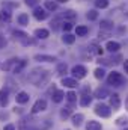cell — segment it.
<instances>
[{
    "instance_id": "6da1fadb",
    "label": "cell",
    "mask_w": 128,
    "mask_h": 130,
    "mask_svg": "<svg viewBox=\"0 0 128 130\" xmlns=\"http://www.w3.org/2000/svg\"><path fill=\"white\" fill-rule=\"evenodd\" d=\"M27 79L35 86H44L50 80V71L44 70V68H33Z\"/></svg>"
},
{
    "instance_id": "7a4b0ae2",
    "label": "cell",
    "mask_w": 128,
    "mask_h": 130,
    "mask_svg": "<svg viewBox=\"0 0 128 130\" xmlns=\"http://www.w3.org/2000/svg\"><path fill=\"white\" fill-rule=\"evenodd\" d=\"M107 83H109V85H113V86H121V85L124 83V77H122L118 71H113V73L109 74Z\"/></svg>"
},
{
    "instance_id": "3957f363",
    "label": "cell",
    "mask_w": 128,
    "mask_h": 130,
    "mask_svg": "<svg viewBox=\"0 0 128 130\" xmlns=\"http://www.w3.org/2000/svg\"><path fill=\"white\" fill-rule=\"evenodd\" d=\"M95 113L102 117V118H109L112 115V109L107 106V104H102V103H98L95 106Z\"/></svg>"
},
{
    "instance_id": "277c9868",
    "label": "cell",
    "mask_w": 128,
    "mask_h": 130,
    "mask_svg": "<svg viewBox=\"0 0 128 130\" xmlns=\"http://www.w3.org/2000/svg\"><path fill=\"white\" fill-rule=\"evenodd\" d=\"M86 74H88V70H86L83 65H75V67L72 68V76H74L75 79H84Z\"/></svg>"
},
{
    "instance_id": "5b68a950",
    "label": "cell",
    "mask_w": 128,
    "mask_h": 130,
    "mask_svg": "<svg viewBox=\"0 0 128 130\" xmlns=\"http://www.w3.org/2000/svg\"><path fill=\"white\" fill-rule=\"evenodd\" d=\"M45 109H47V101L44 98H39V100H36V103L32 106V113H39V112H42Z\"/></svg>"
},
{
    "instance_id": "8992f818",
    "label": "cell",
    "mask_w": 128,
    "mask_h": 130,
    "mask_svg": "<svg viewBox=\"0 0 128 130\" xmlns=\"http://www.w3.org/2000/svg\"><path fill=\"white\" fill-rule=\"evenodd\" d=\"M8 95H9V91L6 88L0 89V107H6L8 106V101H9Z\"/></svg>"
},
{
    "instance_id": "52a82bcc",
    "label": "cell",
    "mask_w": 128,
    "mask_h": 130,
    "mask_svg": "<svg viewBox=\"0 0 128 130\" xmlns=\"http://www.w3.org/2000/svg\"><path fill=\"white\" fill-rule=\"evenodd\" d=\"M18 62H20L18 59H9V61H8L6 64H3V65H2V68H3L5 71H14Z\"/></svg>"
},
{
    "instance_id": "ba28073f",
    "label": "cell",
    "mask_w": 128,
    "mask_h": 130,
    "mask_svg": "<svg viewBox=\"0 0 128 130\" xmlns=\"http://www.w3.org/2000/svg\"><path fill=\"white\" fill-rule=\"evenodd\" d=\"M33 15H35L36 20H45V18H47V12H45V9H42V8H35Z\"/></svg>"
},
{
    "instance_id": "9c48e42d",
    "label": "cell",
    "mask_w": 128,
    "mask_h": 130,
    "mask_svg": "<svg viewBox=\"0 0 128 130\" xmlns=\"http://www.w3.org/2000/svg\"><path fill=\"white\" fill-rule=\"evenodd\" d=\"M110 106L113 109H119L121 107V98H119L118 94H112L110 95Z\"/></svg>"
},
{
    "instance_id": "30bf717a",
    "label": "cell",
    "mask_w": 128,
    "mask_h": 130,
    "mask_svg": "<svg viewBox=\"0 0 128 130\" xmlns=\"http://www.w3.org/2000/svg\"><path fill=\"white\" fill-rule=\"evenodd\" d=\"M35 61H39V62H53L56 61L54 56H48V55H35Z\"/></svg>"
},
{
    "instance_id": "8fae6325",
    "label": "cell",
    "mask_w": 128,
    "mask_h": 130,
    "mask_svg": "<svg viewBox=\"0 0 128 130\" xmlns=\"http://www.w3.org/2000/svg\"><path fill=\"white\" fill-rule=\"evenodd\" d=\"M105 48H107L109 52H112V53H116V52L121 48V45H119V42H116V41H109L107 45H105Z\"/></svg>"
},
{
    "instance_id": "7c38bea8",
    "label": "cell",
    "mask_w": 128,
    "mask_h": 130,
    "mask_svg": "<svg viewBox=\"0 0 128 130\" xmlns=\"http://www.w3.org/2000/svg\"><path fill=\"white\" fill-rule=\"evenodd\" d=\"M17 103H20V104H24V103H27V101H29V94H27V92H23V91H21V92H18V94H17Z\"/></svg>"
},
{
    "instance_id": "4fadbf2b",
    "label": "cell",
    "mask_w": 128,
    "mask_h": 130,
    "mask_svg": "<svg viewBox=\"0 0 128 130\" xmlns=\"http://www.w3.org/2000/svg\"><path fill=\"white\" fill-rule=\"evenodd\" d=\"M86 130H102V126H101L98 121L91 120V121H88V124H86Z\"/></svg>"
},
{
    "instance_id": "5bb4252c",
    "label": "cell",
    "mask_w": 128,
    "mask_h": 130,
    "mask_svg": "<svg viewBox=\"0 0 128 130\" xmlns=\"http://www.w3.org/2000/svg\"><path fill=\"white\" fill-rule=\"evenodd\" d=\"M62 85L65 86H68V88H75L78 83H77V80L75 79H69V77H63L62 79Z\"/></svg>"
},
{
    "instance_id": "9a60e30c",
    "label": "cell",
    "mask_w": 128,
    "mask_h": 130,
    "mask_svg": "<svg viewBox=\"0 0 128 130\" xmlns=\"http://www.w3.org/2000/svg\"><path fill=\"white\" fill-rule=\"evenodd\" d=\"M48 35H50V32L47 29H36L35 30V36L39 39H45V38H48Z\"/></svg>"
},
{
    "instance_id": "2e32d148",
    "label": "cell",
    "mask_w": 128,
    "mask_h": 130,
    "mask_svg": "<svg viewBox=\"0 0 128 130\" xmlns=\"http://www.w3.org/2000/svg\"><path fill=\"white\" fill-rule=\"evenodd\" d=\"M95 97L101 100V98L110 97V95H109V91H107V88H98V89L95 91Z\"/></svg>"
},
{
    "instance_id": "e0dca14e",
    "label": "cell",
    "mask_w": 128,
    "mask_h": 130,
    "mask_svg": "<svg viewBox=\"0 0 128 130\" xmlns=\"http://www.w3.org/2000/svg\"><path fill=\"white\" fill-rule=\"evenodd\" d=\"M63 97H65L63 91H60V89H56V92L53 94V101H54V103H60V101L63 100Z\"/></svg>"
},
{
    "instance_id": "ac0fdd59",
    "label": "cell",
    "mask_w": 128,
    "mask_h": 130,
    "mask_svg": "<svg viewBox=\"0 0 128 130\" xmlns=\"http://www.w3.org/2000/svg\"><path fill=\"white\" fill-rule=\"evenodd\" d=\"M91 101H92V97H91V95H88V94L81 95V98H80V104H81L83 107L89 106V104H91Z\"/></svg>"
},
{
    "instance_id": "d6986e66",
    "label": "cell",
    "mask_w": 128,
    "mask_h": 130,
    "mask_svg": "<svg viewBox=\"0 0 128 130\" xmlns=\"http://www.w3.org/2000/svg\"><path fill=\"white\" fill-rule=\"evenodd\" d=\"M88 32H89V29H88L86 26H77V27H75L77 36H84V35H88Z\"/></svg>"
},
{
    "instance_id": "ffe728a7",
    "label": "cell",
    "mask_w": 128,
    "mask_h": 130,
    "mask_svg": "<svg viewBox=\"0 0 128 130\" xmlns=\"http://www.w3.org/2000/svg\"><path fill=\"white\" fill-rule=\"evenodd\" d=\"M101 29H102V30L110 32V30L113 29V24H112L110 21H107V20H102V21H101Z\"/></svg>"
},
{
    "instance_id": "44dd1931",
    "label": "cell",
    "mask_w": 128,
    "mask_h": 130,
    "mask_svg": "<svg viewBox=\"0 0 128 130\" xmlns=\"http://www.w3.org/2000/svg\"><path fill=\"white\" fill-rule=\"evenodd\" d=\"M83 118H84V117H83L81 113H77V115H74V117H72V124L78 127V126L81 124V121H83Z\"/></svg>"
},
{
    "instance_id": "7402d4cb",
    "label": "cell",
    "mask_w": 128,
    "mask_h": 130,
    "mask_svg": "<svg viewBox=\"0 0 128 130\" xmlns=\"http://www.w3.org/2000/svg\"><path fill=\"white\" fill-rule=\"evenodd\" d=\"M18 23H20L21 26L29 24V15H27V14H21V15L18 17Z\"/></svg>"
},
{
    "instance_id": "603a6c76",
    "label": "cell",
    "mask_w": 128,
    "mask_h": 130,
    "mask_svg": "<svg viewBox=\"0 0 128 130\" xmlns=\"http://www.w3.org/2000/svg\"><path fill=\"white\" fill-rule=\"evenodd\" d=\"M56 71H57V74H59V76H63L65 73L68 71V67H66V64H59Z\"/></svg>"
},
{
    "instance_id": "cb8c5ba5",
    "label": "cell",
    "mask_w": 128,
    "mask_h": 130,
    "mask_svg": "<svg viewBox=\"0 0 128 130\" xmlns=\"http://www.w3.org/2000/svg\"><path fill=\"white\" fill-rule=\"evenodd\" d=\"M45 8H47L48 11H56V9H57V3L48 0V2H45Z\"/></svg>"
},
{
    "instance_id": "d4e9b609",
    "label": "cell",
    "mask_w": 128,
    "mask_h": 130,
    "mask_svg": "<svg viewBox=\"0 0 128 130\" xmlns=\"http://www.w3.org/2000/svg\"><path fill=\"white\" fill-rule=\"evenodd\" d=\"M11 20V14L8 11H2L0 12V21H9Z\"/></svg>"
},
{
    "instance_id": "484cf974",
    "label": "cell",
    "mask_w": 128,
    "mask_h": 130,
    "mask_svg": "<svg viewBox=\"0 0 128 130\" xmlns=\"http://www.w3.org/2000/svg\"><path fill=\"white\" fill-rule=\"evenodd\" d=\"M12 35H14L15 38H18V39H23V41H24V39L27 38V33L20 32V30H14V32H12Z\"/></svg>"
},
{
    "instance_id": "4316f807",
    "label": "cell",
    "mask_w": 128,
    "mask_h": 130,
    "mask_svg": "<svg viewBox=\"0 0 128 130\" xmlns=\"http://www.w3.org/2000/svg\"><path fill=\"white\" fill-rule=\"evenodd\" d=\"M95 5H96V8L104 9V8L109 6V0H95Z\"/></svg>"
},
{
    "instance_id": "83f0119b",
    "label": "cell",
    "mask_w": 128,
    "mask_h": 130,
    "mask_svg": "<svg viewBox=\"0 0 128 130\" xmlns=\"http://www.w3.org/2000/svg\"><path fill=\"white\" fill-rule=\"evenodd\" d=\"M62 41H63L65 44H72L75 41V36L74 35H65L63 38H62Z\"/></svg>"
},
{
    "instance_id": "f1b7e54d",
    "label": "cell",
    "mask_w": 128,
    "mask_h": 130,
    "mask_svg": "<svg viewBox=\"0 0 128 130\" xmlns=\"http://www.w3.org/2000/svg\"><path fill=\"white\" fill-rule=\"evenodd\" d=\"M50 126H51V123H50L48 120H45V121H42V123H41V124H39L36 129H38V130H47Z\"/></svg>"
},
{
    "instance_id": "f546056e",
    "label": "cell",
    "mask_w": 128,
    "mask_h": 130,
    "mask_svg": "<svg viewBox=\"0 0 128 130\" xmlns=\"http://www.w3.org/2000/svg\"><path fill=\"white\" fill-rule=\"evenodd\" d=\"M65 97H66V100H68L69 103H74V101H77V94H75V92H72V91H71V92H68Z\"/></svg>"
},
{
    "instance_id": "4dcf8cb0",
    "label": "cell",
    "mask_w": 128,
    "mask_h": 130,
    "mask_svg": "<svg viewBox=\"0 0 128 130\" xmlns=\"http://www.w3.org/2000/svg\"><path fill=\"white\" fill-rule=\"evenodd\" d=\"M69 115H71V109H69V107H63V109L60 110V118L66 120V118H68Z\"/></svg>"
},
{
    "instance_id": "1f68e13d",
    "label": "cell",
    "mask_w": 128,
    "mask_h": 130,
    "mask_svg": "<svg viewBox=\"0 0 128 130\" xmlns=\"http://www.w3.org/2000/svg\"><path fill=\"white\" fill-rule=\"evenodd\" d=\"M24 67H26V61H20V62L17 64V67H15L14 73H17V74H18V73H21V70H23Z\"/></svg>"
},
{
    "instance_id": "d6a6232c",
    "label": "cell",
    "mask_w": 128,
    "mask_h": 130,
    "mask_svg": "<svg viewBox=\"0 0 128 130\" xmlns=\"http://www.w3.org/2000/svg\"><path fill=\"white\" fill-rule=\"evenodd\" d=\"M63 17H65V18H68V20H74V18H75V12H74V11H71V9H69V11H65Z\"/></svg>"
},
{
    "instance_id": "836d02e7",
    "label": "cell",
    "mask_w": 128,
    "mask_h": 130,
    "mask_svg": "<svg viewBox=\"0 0 128 130\" xmlns=\"http://www.w3.org/2000/svg\"><path fill=\"white\" fill-rule=\"evenodd\" d=\"M127 123H128L127 117H121V118H118V121H116V124H118V126H125Z\"/></svg>"
},
{
    "instance_id": "e575fe53",
    "label": "cell",
    "mask_w": 128,
    "mask_h": 130,
    "mask_svg": "<svg viewBox=\"0 0 128 130\" xmlns=\"http://www.w3.org/2000/svg\"><path fill=\"white\" fill-rule=\"evenodd\" d=\"M95 77L96 79H102L104 77V70L102 68H96L95 70Z\"/></svg>"
},
{
    "instance_id": "d590c367",
    "label": "cell",
    "mask_w": 128,
    "mask_h": 130,
    "mask_svg": "<svg viewBox=\"0 0 128 130\" xmlns=\"http://www.w3.org/2000/svg\"><path fill=\"white\" fill-rule=\"evenodd\" d=\"M88 18H89V20H96V18H98V12H96V11H89V12H88Z\"/></svg>"
},
{
    "instance_id": "8d00e7d4",
    "label": "cell",
    "mask_w": 128,
    "mask_h": 130,
    "mask_svg": "<svg viewBox=\"0 0 128 130\" xmlns=\"http://www.w3.org/2000/svg\"><path fill=\"white\" fill-rule=\"evenodd\" d=\"M26 124H27V120L26 118H21L20 120V130H26Z\"/></svg>"
},
{
    "instance_id": "74e56055",
    "label": "cell",
    "mask_w": 128,
    "mask_h": 130,
    "mask_svg": "<svg viewBox=\"0 0 128 130\" xmlns=\"http://www.w3.org/2000/svg\"><path fill=\"white\" fill-rule=\"evenodd\" d=\"M71 29H72V23H71V21H65L63 23V30L68 32V30H71Z\"/></svg>"
},
{
    "instance_id": "f35d334b",
    "label": "cell",
    "mask_w": 128,
    "mask_h": 130,
    "mask_svg": "<svg viewBox=\"0 0 128 130\" xmlns=\"http://www.w3.org/2000/svg\"><path fill=\"white\" fill-rule=\"evenodd\" d=\"M26 5L27 6H36L38 5V0H26Z\"/></svg>"
},
{
    "instance_id": "ab89813d",
    "label": "cell",
    "mask_w": 128,
    "mask_h": 130,
    "mask_svg": "<svg viewBox=\"0 0 128 130\" xmlns=\"http://www.w3.org/2000/svg\"><path fill=\"white\" fill-rule=\"evenodd\" d=\"M3 130H15V127H14L12 124H6V126H5V129H3Z\"/></svg>"
},
{
    "instance_id": "60d3db41",
    "label": "cell",
    "mask_w": 128,
    "mask_h": 130,
    "mask_svg": "<svg viewBox=\"0 0 128 130\" xmlns=\"http://www.w3.org/2000/svg\"><path fill=\"white\" fill-rule=\"evenodd\" d=\"M5 45H6V41H5V39L0 36V47H5Z\"/></svg>"
},
{
    "instance_id": "b9f144b4",
    "label": "cell",
    "mask_w": 128,
    "mask_h": 130,
    "mask_svg": "<svg viewBox=\"0 0 128 130\" xmlns=\"http://www.w3.org/2000/svg\"><path fill=\"white\" fill-rule=\"evenodd\" d=\"M124 68H125V73H128V61H125V64H124Z\"/></svg>"
},
{
    "instance_id": "7bdbcfd3",
    "label": "cell",
    "mask_w": 128,
    "mask_h": 130,
    "mask_svg": "<svg viewBox=\"0 0 128 130\" xmlns=\"http://www.w3.org/2000/svg\"><path fill=\"white\" fill-rule=\"evenodd\" d=\"M57 2H60V3H65V2H68V0H57Z\"/></svg>"
},
{
    "instance_id": "ee69618b",
    "label": "cell",
    "mask_w": 128,
    "mask_h": 130,
    "mask_svg": "<svg viewBox=\"0 0 128 130\" xmlns=\"http://www.w3.org/2000/svg\"><path fill=\"white\" fill-rule=\"evenodd\" d=\"M125 130H128V129H125Z\"/></svg>"
}]
</instances>
